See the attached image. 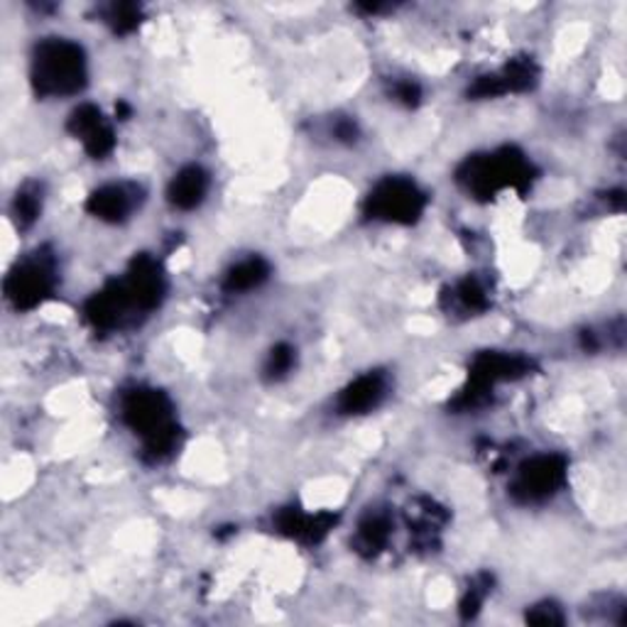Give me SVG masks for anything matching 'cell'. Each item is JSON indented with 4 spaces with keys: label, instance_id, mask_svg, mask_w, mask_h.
I'll use <instances>...</instances> for the list:
<instances>
[{
    "label": "cell",
    "instance_id": "obj_1",
    "mask_svg": "<svg viewBox=\"0 0 627 627\" xmlns=\"http://www.w3.org/2000/svg\"><path fill=\"white\" fill-rule=\"evenodd\" d=\"M88 78L86 52L78 42L47 38L30 60V84L42 98H70L84 92Z\"/></svg>",
    "mask_w": 627,
    "mask_h": 627
},
{
    "label": "cell",
    "instance_id": "obj_2",
    "mask_svg": "<svg viewBox=\"0 0 627 627\" xmlns=\"http://www.w3.org/2000/svg\"><path fill=\"white\" fill-rule=\"evenodd\" d=\"M123 419L140 436L142 451L152 461H164L177 449V419L164 392L136 387L123 397Z\"/></svg>",
    "mask_w": 627,
    "mask_h": 627
},
{
    "label": "cell",
    "instance_id": "obj_3",
    "mask_svg": "<svg viewBox=\"0 0 627 627\" xmlns=\"http://www.w3.org/2000/svg\"><path fill=\"white\" fill-rule=\"evenodd\" d=\"M528 172L530 167L522 160V155L506 148L470 160L461 179L466 182L468 192H474L476 196H496L502 189H518L520 184L528 182Z\"/></svg>",
    "mask_w": 627,
    "mask_h": 627
},
{
    "label": "cell",
    "instance_id": "obj_4",
    "mask_svg": "<svg viewBox=\"0 0 627 627\" xmlns=\"http://www.w3.org/2000/svg\"><path fill=\"white\" fill-rule=\"evenodd\" d=\"M424 206H427V196L417 182L407 177H387L378 182L373 194L368 196V214L383 223L410 226L422 216Z\"/></svg>",
    "mask_w": 627,
    "mask_h": 627
},
{
    "label": "cell",
    "instance_id": "obj_5",
    "mask_svg": "<svg viewBox=\"0 0 627 627\" xmlns=\"http://www.w3.org/2000/svg\"><path fill=\"white\" fill-rule=\"evenodd\" d=\"M57 285V270L47 255H35L18 263L6 277V297L18 309H35L52 297Z\"/></svg>",
    "mask_w": 627,
    "mask_h": 627
},
{
    "label": "cell",
    "instance_id": "obj_6",
    "mask_svg": "<svg viewBox=\"0 0 627 627\" xmlns=\"http://www.w3.org/2000/svg\"><path fill=\"white\" fill-rule=\"evenodd\" d=\"M566 480V461L562 456L542 454L524 461L514 476L512 496L520 502H544L559 492Z\"/></svg>",
    "mask_w": 627,
    "mask_h": 627
},
{
    "label": "cell",
    "instance_id": "obj_7",
    "mask_svg": "<svg viewBox=\"0 0 627 627\" xmlns=\"http://www.w3.org/2000/svg\"><path fill=\"white\" fill-rule=\"evenodd\" d=\"M70 130L76 140H82L84 150L100 160V157H108L116 148V136L114 128L108 126V120L100 114V108L84 104L78 106L72 118H70Z\"/></svg>",
    "mask_w": 627,
    "mask_h": 627
},
{
    "label": "cell",
    "instance_id": "obj_8",
    "mask_svg": "<svg viewBox=\"0 0 627 627\" xmlns=\"http://www.w3.org/2000/svg\"><path fill=\"white\" fill-rule=\"evenodd\" d=\"M138 189L130 184H106L88 196V211L100 221L123 223L138 204Z\"/></svg>",
    "mask_w": 627,
    "mask_h": 627
},
{
    "label": "cell",
    "instance_id": "obj_9",
    "mask_svg": "<svg viewBox=\"0 0 627 627\" xmlns=\"http://www.w3.org/2000/svg\"><path fill=\"white\" fill-rule=\"evenodd\" d=\"M209 189L211 179L204 167L189 164L172 177L170 189H167V199H170V204L179 211H194L204 204Z\"/></svg>",
    "mask_w": 627,
    "mask_h": 627
},
{
    "label": "cell",
    "instance_id": "obj_10",
    "mask_svg": "<svg viewBox=\"0 0 627 627\" xmlns=\"http://www.w3.org/2000/svg\"><path fill=\"white\" fill-rule=\"evenodd\" d=\"M385 378L380 373H365L358 375L353 383L341 392L339 410L343 414H365L375 410L385 397Z\"/></svg>",
    "mask_w": 627,
    "mask_h": 627
},
{
    "label": "cell",
    "instance_id": "obj_11",
    "mask_svg": "<svg viewBox=\"0 0 627 627\" xmlns=\"http://www.w3.org/2000/svg\"><path fill=\"white\" fill-rule=\"evenodd\" d=\"M267 277H270V265H267L263 257L253 255L231 265V270L223 275V289L231 295L251 293V289L261 287Z\"/></svg>",
    "mask_w": 627,
    "mask_h": 627
},
{
    "label": "cell",
    "instance_id": "obj_12",
    "mask_svg": "<svg viewBox=\"0 0 627 627\" xmlns=\"http://www.w3.org/2000/svg\"><path fill=\"white\" fill-rule=\"evenodd\" d=\"M390 540V522L383 514H373V518H368L361 522V528H358V536L355 542L358 546L368 549V552H380Z\"/></svg>",
    "mask_w": 627,
    "mask_h": 627
},
{
    "label": "cell",
    "instance_id": "obj_13",
    "mask_svg": "<svg viewBox=\"0 0 627 627\" xmlns=\"http://www.w3.org/2000/svg\"><path fill=\"white\" fill-rule=\"evenodd\" d=\"M42 211V199L35 189H22L13 201V214L20 226H32Z\"/></svg>",
    "mask_w": 627,
    "mask_h": 627
},
{
    "label": "cell",
    "instance_id": "obj_14",
    "mask_svg": "<svg viewBox=\"0 0 627 627\" xmlns=\"http://www.w3.org/2000/svg\"><path fill=\"white\" fill-rule=\"evenodd\" d=\"M293 365H295V349L287 343H279L273 349L270 358H267L265 373L273 380H283L289 371H293Z\"/></svg>",
    "mask_w": 627,
    "mask_h": 627
},
{
    "label": "cell",
    "instance_id": "obj_15",
    "mask_svg": "<svg viewBox=\"0 0 627 627\" xmlns=\"http://www.w3.org/2000/svg\"><path fill=\"white\" fill-rule=\"evenodd\" d=\"M108 22L116 32L126 35L140 25V8L138 6H114L108 13Z\"/></svg>",
    "mask_w": 627,
    "mask_h": 627
}]
</instances>
